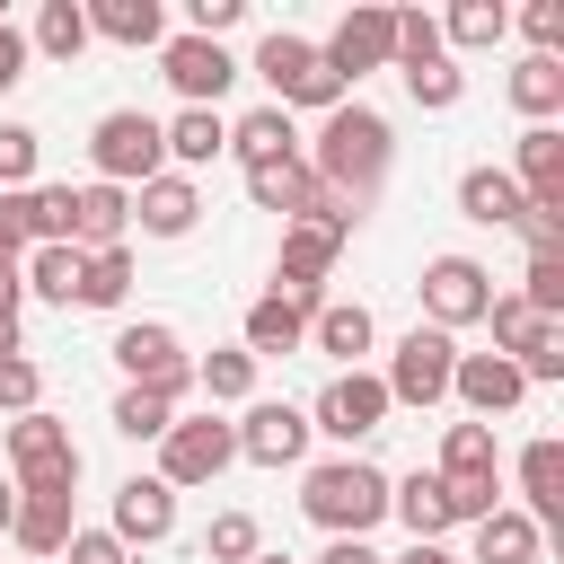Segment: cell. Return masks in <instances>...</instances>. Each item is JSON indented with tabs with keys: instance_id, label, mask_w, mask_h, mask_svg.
Instances as JSON below:
<instances>
[{
	"instance_id": "ba28073f",
	"label": "cell",
	"mask_w": 564,
	"mask_h": 564,
	"mask_svg": "<svg viewBox=\"0 0 564 564\" xmlns=\"http://www.w3.org/2000/svg\"><path fill=\"white\" fill-rule=\"evenodd\" d=\"M485 308H494V273H485L476 256H432V264H423V317H432L441 335L485 326Z\"/></svg>"
},
{
	"instance_id": "cb8c5ba5",
	"label": "cell",
	"mask_w": 564,
	"mask_h": 564,
	"mask_svg": "<svg viewBox=\"0 0 564 564\" xmlns=\"http://www.w3.org/2000/svg\"><path fill=\"white\" fill-rule=\"evenodd\" d=\"M88 35H106V44H167V18H159V0H88Z\"/></svg>"
},
{
	"instance_id": "ee69618b",
	"label": "cell",
	"mask_w": 564,
	"mask_h": 564,
	"mask_svg": "<svg viewBox=\"0 0 564 564\" xmlns=\"http://www.w3.org/2000/svg\"><path fill=\"white\" fill-rule=\"evenodd\" d=\"M441 494H449V520H485V511H502V485L494 476H441Z\"/></svg>"
},
{
	"instance_id": "7dc6e473",
	"label": "cell",
	"mask_w": 564,
	"mask_h": 564,
	"mask_svg": "<svg viewBox=\"0 0 564 564\" xmlns=\"http://www.w3.org/2000/svg\"><path fill=\"white\" fill-rule=\"evenodd\" d=\"M62 564H132V555L115 546V529H70V546H62Z\"/></svg>"
},
{
	"instance_id": "8992f818",
	"label": "cell",
	"mask_w": 564,
	"mask_h": 564,
	"mask_svg": "<svg viewBox=\"0 0 564 564\" xmlns=\"http://www.w3.org/2000/svg\"><path fill=\"white\" fill-rule=\"evenodd\" d=\"M449 370H458V344H449L441 326H414V335L388 352L379 388H388V405H441V397H449Z\"/></svg>"
},
{
	"instance_id": "7bdbcfd3",
	"label": "cell",
	"mask_w": 564,
	"mask_h": 564,
	"mask_svg": "<svg viewBox=\"0 0 564 564\" xmlns=\"http://www.w3.org/2000/svg\"><path fill=\"white\" fill-rule=\"evenodd\" d=\"M511 361H520V379H564V317H546Z\"/></svg>"
},
{
	"instance_id": "d6986e66",
	"label": "cell",
	"mask_w": 564,
	"mask_h": 564,
	"mask_svg": "<svg viewBox=\"0 0 564 564\" xmlns=\"http://www.w3.org/2000/svg\"><path fill=\"white\" fill-rule=\"evenodd\" d=\"M229 150H238V167H282V159H300V123L282 106H256L229 123Z\"/></svg>"
},
{
	"instance_id": "1f68e13d",
	"label": "cell",
	"mask_w": 564,
	"mask_h": 564,
	"mask_svg": "<svg viewBox=\"0 0 564 564\" xmlns=\"http://www.w3.org/2000/svg\"><path fill=\"white\" fill-rule=\"evenodd\" d=\"M476 564H538V520L529 511H485L476 520Z\"/></svg>"
},
{
	"instance_id": "f546056e",
	"label": "cell",
	"mask_w": 564,
	"mask_h": 564,
	"mask_svg": "<svg viewBox=\"0 0 564 564\" xmlns=\"http://www.w3.org/2000/svg\"><path fill=\"white\" fill-rule=\"evenodd\" d=\"M511 106H520L529 123H555V115H564V62H555V53H529V62L511 70Z\"/></svg>"
},
{
	"instance_id": "e575fe53",
	"label": "cell",
	"mask_w": 564,
	"mask_h": 564,
	"mask_svg": "<svg viewBox=\"0 0 564 564\" xmlns=\"http://www.w3.org/2000/svg\"><path fill=\"white\" fill-rule=\"evenodd\" d=\"M432 476H494V423H449Z\"/></svg>"
},
{
	"instance_id": "7a4b0ae2",
	"label": "cell",
	"mask_w": 564,
	"mask_h": 564,
	"mask_svg": "<svg viewBox=\"0 0 564 564\" xmlns=\"http://www.w3.org/2000/svg\"><path fill=\"white\" fill-rule=\"evenodd\" d=\"M300 511L326 529V538H370L388 520V476L370 458H326L300 476Z\"/></svg>"
},
{
	"instance_id": "484cf974",
	"label": "cell",
	"mask_w": 564,
	"mask_h": 564,
	"mask_svg": "<svg viewBox=\"0 0 564 564\" xmlns=\"http://www.w3.org/2000/svg\"><path fill=\"white\" fill-rule=\"evenodd\" d=\"M238 344H247L256 361H264V352H300V344H308V308H291L282 291H264V300L247 308V335H238Z\"/></svg>"
},
{
	"instance_id": "c3c4849f",
	"label": "cell",
	"mask_w": 564,
	"mask_h": 564,
	"mask_svg": "<svg viewBox=\"0 0 564 564\" xmlns=\"http://www.w3.org/2000/svg\"><path fill=\"white\" fill-rule=\"evenodd\" d=\"M520 26H529V44H538V53H555V44H564V0H529V9H520Z\"/></svg>"
},
{
	"instance_id": "60d3db41",
	"label": "cell",
	"mask_w": 564,
	"mask_h": 564,
	"mask_svg": "<svg viewBox=\"0 0 564 564\" xmlns=\"http://www.w3.org/2000/svg\"><path fill=\"white\" fill-rule=\"evenodd\" d=\"M485 326H494V352L511 361V352H520V344H529V335H538L546 317H529V308H520V291H494V308H485Z\"/></svg>"
},
{
	"instance_id": "ac0fdd59",
	"label": "cell",
	"mask_w": 564,
	"mask_h": 564,
	"mask_svg": "<svg viewBox=\"0 0 564 564\" xmlns=\"http://www.w3.org/2000/svg\"><path fill=\"white\" fill-rule=\"evenodd\" d=\"M520 185V203H564V132L555 123H529L520 132V167H502Z\"/></svg>"
},
{
	"instance_id": "f907efd6",
	"label": "cell",
	"mask_w": 564,
	"mask_h": 564,
	"mask_svg": "<svg viewBox=\"0 0 564 564\" xmlns=\"http://www.w3.org/2000/svg\"><path fill=\"white\" fill-rule=\"evenodd\" d=\"M18 79H26V35H18L9 18H0V97H9Z\"/></svg>"
},
{
	"instance_id": "e0dca14e",
	"label": "cell",
	"mask_w": 564,
	"mask_h": 564,
	"mask_svg": "<svg viewBox=\"0 0 564 564\" xmlns=\"http://www.w3.org/2000/svg\"><path fill=\"white\" fill-rule=\"evenodd\" d=\"M132 220L150 229V238H185L194 220H203V194H194V176H176V167H159L141 194H132Z\"/></svg>"
},
{
	"instance_id": "11a10c76",
	"label": "cell",
	"mask_w": 564,
	"mask_h": 564,
	"mask_svg": "<svg viewBox=\"0 0 564 564\" xmlns=\"http://www.w3.org/2000/svg\"><path fill=\"white\" fill-rule=\"evenodd\" d=\"M9 520H18V485L0 476V538H9Z\"/></svg>"
},
{
	"instance_id": "4fadbf2b",
	"label": "cell",
	"mask_w": 564,
	"mask_h": 564,
	"mask_svg": "<svg viewBox=\"0 0 564 564\" xmlns=\"http://www.w3.org/2000/svg\"><path fill=\"white\" fill-rule=\"evenodd\" d=\"M159 70H167V88H176L185 106H220L229 79H238V62H229L212 35H167V44H159Z\"/></svg>"
},
{
	"instance_id": "6da1fadb",
	"label": "cell",
	"mask_w": 564,
	"mask_h": 564,
	"mask_svg": "<svg viewBox=\"0 0 564 564\" xmlns=\"http://www.w3.org/2000/svg\"><path fill=\"white\" fill-rule=\"evenodd\" d=\"M388 159H397V132H388V115L379 106H335L326 115V132H317V150H308V176L326 185V194H344L352 212L379 194V176H388Z\"/></svg>"
},
{
	"instance_id": "f5cc1de1",
	"label": "cell",
	"mask_w": 564,
	"mask_h": 564,
	"mask_svg": "<svg viewBox=\"0 0 564 564\" xmlns=\"http://www.w3.org/2000/svg\"><path fill=\"white\" fill-rule=\"evenodd\" d=\"M18 300H26L18 291V264H0V326H18Z\"/></svg>"
},
{
	"instance_id": "9a60e30c",
	"label": "cell",
	"mask_w": 564,
	"mask_h": 564,
	"mask_svg": "<svg viewBox=\"0 0 564 564\" xmlns=\"http://www.w3.org/2000/svg\"><path fill=\"white\" fill-rule=\"evenodd\" d=\"M167 529H176V494L159 476H123L115 485V546L132 555V546H159Z\"/></svg>"
},
{
	"instance_id": "d6a6232c",
	"label": "cell",
	"mask_w": 564,
	"mask_h": 564,
	"mask_svg": "<svg viewBox=\"0 0 564 564\" xmlns=\"http://www.w3.org/2000/svg\"><path fill=\"white\" fill-rule=\"evenodd\" d=\"M26 53L79 62V53H88V9H79V0H44V9H35V35H26Z\"/></svg>"
},
{
	"instance_id": "9c48e42d",
	"label": "cell",
	"mask_w": 564,
	"mask_h": 564,
	"mask_svg": "<svg viewBox=\"0 0 564 564\" xmlns=\"http://www.w3.org/2000/svg\"><path fill=\"white\" fill-rule=\"evenodd\" d=\"M388 414H397V405H388L379 370H335V379L317 388V405H308V432H326V441H370Z\"/></svg>"
},
{
	"instance_id": "836d02e7",
	"label": "cell",
	"mask_w": 564,
	"mask_h": 564,
	"mask_svg": "<svg viewBox=\"0 0 564 564\" xmlns=\"http://www.w3.org/2000/svg\"><path fill=\"white\" fill-rule=\"evenodd\" d=\"M502 26H511V9H502V0H458V9L441 18V44L485 53V44H502Z\"/></svg>"
},
{
	"instance_id": "74e56055",
	"label": "cell",
	"mask_w": 564,
	"mask_h": 564,
	"mask_svg": "<svg viewBox=\"0 0 564 564\" xmlns=\"http://www.w3.org/2000/svg\"><path fill=\"white\" fill-rule=\"evenodd\" d=\"M405 97H414V106H432V115H449V106L467 97V70H458V62L441 53V62H423V70H405Z\"/></svg>"
},
{
	"instance_id": "f6af8a7d",
	"label": "cell",
	"mask_w": 564,
	"mask_h": 564,
	"mask_svg": "<svg viewBox=\"0 0 564 564\" xmlns=\"http://www.w3.org/2000/svg\"><path fill=\"white\" fill-rule=\"evenodd\" d=\"M35 159H44V141H35L26 123H0V194H18V185L35 176Z\"/></svg>"
},
{
	"instance_id": "2e32d148",
	"label": "cell",
	"mask_w": 564,
	"mask_h": 564,
	"mask_svg": "<svg viewBox=\"0 0 564 564\" xmlns=\"http://www.w3.org/2000/svg\"><path fill=\"white\" fill-rule=\"evenodd\" d=\"M123 229H132V194H123V185H79V194H70V247H79V256L123 247Z\"/></svg>"
},
{
	"instance_id": "4dcf8cb0",
	"label": "cell",
	"mask_w": 564,
	"mask_h": 564,
	"mask_svg": "<svg viewBox=\"0 0 564 564\" xmlns=\"http://www.w3.org/2000/svg\"><path fill=\"white\" fill-rule=\"evenodd\" d=\"M256 370H264V361H256L247 344H229V352H203V361H194V388H203L212 405H247V397H256Z\"/></svg>"
},
{
	"instance_id": "f35d334b",
	"label": "cell",
	"mask_w": 564,
	"mask_h": 564,
	"mask_svg": "<svg viewBox=\"0 0 564 564\" xmlns=\"http://www.w3.org/2000/svg\"><path fill=\"white\" fill-rule=\"evenodd\" d=\"M203 555H212V564H256V555H264V538H256V520H247V511H220V520L203 529Z\"/></svg>"
},
{
	"instance_id": "30bf717a",
	"label": "cell",
	"mask_w": 564,
	"mask_h": 564,
	"mask_svg": "<svg viewBox=\"0 0 564 564\" xmlns=\"http://www.w3.org/2000/svg\"><path fill=\"white\" fill-rule=\"evenodd\" d=\"M115 370H123V388H159V397H185L194 388V361H185L176 326H159V317L115 335Z\"/></svg>"
},
{
	"instance_id": "f1b7e54d",
	"label": "cell",
	"mask_w": 564,
	"mask_h": 564,
	"mask_svg": "<svg viewBox=\"0 0 564 564\" xmlns=\"http://www.w3.org/2000/svg\"><path fill=\"white\" fill-rule=\"evenodd\" d=\"M458 212H467L476 229H511V220H520V185H511L502 167H467V176H458Z\"/></svg>"
},
{
	"instance_id": "db71d44e",
	"label": "cell",
	"mask_w": 564,
	"mask_h": 564,
	"mask_svg": "<svg viewBox=\"0 0 564 564\" xmlns=\"http://www.w3.org/2000/svg\"><path fill=\"white\" fill-rule=\"evenodd\" d=\"M397 564H458V555H449V546H405Z\"/></svg>"
},
{
	"instance_id": "ffe728a7",
	"label": "cell",
	"mask_w": 564,
	"mask_h": 564,
	"mask_svg": "<svg viewBox=\"0 0 564 564\" xmlns=\"http://www.w3.org/2000/svg\"><path fill=\"white\" fill-rule=\"evenodd\" d=\"M159 150L176 159V176H185V167H212V159L229 150V123H220V106H185L176 123H159Z\"/></svg>"
},
{
	"instance_id": "83f0119b",
	"label": "cell",
	"mask_w": 564,
	"mask_h": 564,
	"mask_svg": "<svg viewBox=\"0 0 564 564\" xmlns=\"http://www.w3.org/2000/svg\"><path fill=\"white\" fill-rule=\"evenodd\" d=\"M308 194H317L308 159H282V167H247V203H256V212H282V220H300V212H308Z\"/></svg>"
},
{
	"instance_id": "3957f363",
	"label": "cell",
	"mask_w": 564,
	"mask_h": 564,
	"mask_svg": "<svg viewBox=\"0 0 564 564\" xmlns=\"http://www.w3.org/2000/svg\"><path fill=\"white\" fill-rule=\"evenodd\" d=\"M247 70L273 88V106H282V115H291V106H317V115H335V106L352 97V88H344V79L317 62V44H308V35H282V26L256 44V62H247Z\"/></svg>"
},
{
	"instance_id": "bcb514c9",
	"label": "cell",
	"mask_w": 564,
	"mask_h": 564,
	"mask_svg": "<svg viewBox=\"0 0 564 564\" xmlns=\"http://www.w3.org/2000/svg\"><path fill=\"white\" fill-rule=\"evenodd\" d=\"M35 388H44V379H35V361H26V352H18V361H0V405H9V414H35Z\"/></svg>"
},
{
	"instance_id": "5bb4252c",
	"label": "cell",
	"mask_w": 564,
	"mask_h": 564,
	"mask_svg": "<svg viewBox=\"0 0 564 564\" xmlns=\"http://www.w3.org/2000/svg\"><path fill=\"white\" fill-rule=\"evenodd\" d=\"M449 397H458L476 423H494V414H511V405L529 397V379H520V361H502V352H458Z\"/></svg>"
},
{
	"instance_id": "681fc988",
	"label": "cell",
	"mask_w": 564,
	"mask_h": 564,
	"mask_svg": "<svg viewBox=\"0 0 564 564\" xmlns=\"http://www.w3.org/2000/svg\"><path fill=\"white\" fill-rule=\"evenodd\" d=\"M238 9H247V0H194V26H185V35H212V44H220V26H238Z\"/></svg>"
},
{
	"instance_id": "ab89813d",
	"label": "cell",
	"mask_w": 564,
	"mask_h": 564,
	"mask_svg": "<svg viewBox=\"0 0 564 564\" xmlns=\"http://www.w3.org/2000/svg\"><path fill=\"white\" fill-rule=\"evenodd\" d=\"M449 44H441V18H423V9H397V70H423V62H441Z\"/></svg>"
},
{
	"instance_id": "52a82bcc",
	"label": "cell",
	"mask_w": 564,
	"mask_h": 564,
	"mask_svg": "<svg viewBox=\"0 0 564 564\" xmlns=\"http://www.w3.org/2000/svg\"><path fill=\"white\" fill-rule=\"evenodd\" d=\"M229 458H238V432H229L220 414H194V423H167V432H159V485H167V494L212 485Z\"/></svg>"
},
{
	"instance_id": "5b68a950",
	"label": "cell",
	"mask_w": 564,
	"mask_h": 564,
	"mask_svg": "<svg viewBox=\"0 0 564 564\" xmlns=\"http://www.w3.org/2000/svg\"><path fill=\"white\" fill-rule=\"evenodd\" d=\"M88 159H97V185H150L159 167H167V150H159V115H141V106H115V115H97V132H88Z\"/></svg>"
},
{
	"instance_id": "7402d4cb",
	"label": "cell",
	"mask_w": 564,
	"mask_h": 564,
	"mask_svg": "<svg viewBox=\"0 0 564 564\" xmlns=\"http://www.w3.org/2000/svg\"><path fill=\"white\" fill-rule=\"evenodd\" d=\"M388 511L414 529V546H441L458 520H449V494H441V476H405V485H388Z\"/></svg>"
},
{
	"instance_id": "816d5d0a",
	"label": "cell",
	"mask_w": 564,
	"mask_h": 564,
	"mask_svg": "<svg viewBox=\"0 0 564 564\" xmlns=\"http://www.w3.org/2000/svg\"><path fill=\"white\" fill-rule=\"evenodd\" d=\"M317 564H388V555H370V538H326Z\"/></svg>"
},
{
	"instance_id": "d590c367",
	"label": "cell",
	"mask_w": 564,
	"mask_h": 564,
	"mask_svg": "<svg viewBox=\"0 0 564 564\" xmlns=\"http://www.w3.org/2000/svg\"><path fill=\"white\" fill-rule=\"evenodd\" d=\"M123 291H132V256L123 247H106V256L79 264V308H123Z\"/></svg>"
},
{
	"instance_id": "44dd1931",
	"label": "cell",
	"mask_w": 564,
	"mask_h": 564,
	"mask_svg": "<svg viewBox=\"0 0 564 564\" xmlns=\"http://www.w3.org/2000/svg\"><path fill=\"white\" fill-rule=\"evenodd\" d=\"M520 494H529V520H538V529L564 511V441H555V432H538V441L520 449Z\"/></svg>"
},
{
	"instance_id": "603a6c76",
	"label": "cell",
	"mask_w": 564,
	"mask_h": 564,
	"mask_svg": "<svg viewBox=\"0 0 564 564\" xmlns=\"http://www.w3.org/2000/svg\"><path fill=\"white\" fill-rule=\"evenodd\" d=\"M70 494H18V520H9V538L26 546V555H62L70 546Z\"/></svg>"
},
{
	"instance_id": "7c38bea8",
	"label": "cell",
	"mask_w": 564,
	"mask_h": 564,
	"mask_svg": "<svg viewBox=\"0 0 564 564\" xmlns=\"http://www.w3.org/2000/svg\"><path fill=\"white\" fill-rule=\"evenodd\" d=\"M229 432H238V458H256V467H300V449H308V414L282 397H247V414Z\"/></svg>"
},
{
	"instance_id": "b9f144b4",
	"label": "cell",
	"mask_w": 564,
	"mask_h": 564,
	"mask_svg": "<svg viewBox=\"0 0 564 564\" xmlns=\"http://www.w3.org/2000/svg\"><path fill=\"white\" fill-rule=\"evenodd\" d=\"M529 317H564V256H529V291H520Z\"/></svg>"
},
{
	"instance_id": "8fae6325",
	"label": "cell",
	"mask_w": 564,
	"mask_h": 564,
	"mask_svg": "<svg viewBox=\"0 0 564 564\" xmlns=\"http://www.w3.org/2000/svg\"><path fill=\"white\" fill-rule=\"evenodd\" d=\"M317 62H326L344 88H352L361 70H388V62H397V9H344L335 35L317 44Z\"/></svg>"
},
{
	"instance_id": "9f6ffc18",
	"label": "cell",
	"mask_w": 564,
	"mask_h": 564,
	"mask_svg": "<svg viewBox=\"0 0 564 564\" xmlns=\"http://www.w3.org/2000/svg\"><path fill=\"white\" fill-rule=\"evenodd\" d=\"M256 564H291V555H256Z\"/></svg>"
},
{
	"instance_id": "8d00e7d4",
	"label": "cell",
	"mask_w": 564,
	"mask_h": 564,
	"mask_svg": "<svg viewBox=\"0 0 564 564\" xmlns=\"http://www.w3.org/2000/svg\"><path fill=\"white\" fill-rule=\"evenodd\" d=\"M167 423H176V397H159V388H123L115 397V432L123 441H159Z\"/></svg>"
},
{
	"instance_id": "4316f807",
	"label": "cell",
	"mask_w": 564,
	"mask_h": 564,
	"mask_svg": "<svg viewBox=\"0 0 564 564\" xmlns=\"http://www.w3.org/2000/svg\"><path fill=\"white\" fill-rule=\"evenodd\" d=\"M370 335H379V326H370V308H361V300H326V308L308 317V344H317V352H335V361H352V370H361Z\"/></svg>"
},
{
	"instance_id": "277c9868",
	"label": "cell",
	"mask_w": 564,
	"mask_h": 564,
	"mask_svg": "<svg viewBox=\"0 0 564 564\" xmlns=\"http://www.w3.org/2000/svg\"><path fill=\"white\" fill-rule=\"evenodd\" d=\"M9 485L18 494H79V441L70 423H53L44 405L9 423Z\"/></svg>"
},
{
	"instance_id": "d4e9b609",
	"label": "cell",
	"mask_w": 564,
	"mask_h": 564,
	"mask_svg": "<svg viewBox=\"0 0 564 564\" xmlns=\"http://www.w3.org/2000/svg\"><path fill=\"white\" fill-rule=\"evenodd\" d=\"M79 264H88L79 247H26V256H18V291L70 308V300H79Z\"/></svg>"
}]
</instances>
